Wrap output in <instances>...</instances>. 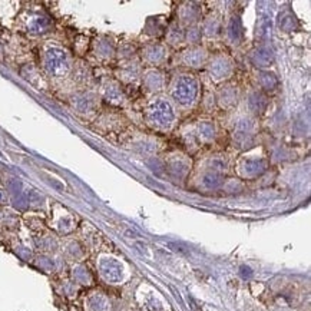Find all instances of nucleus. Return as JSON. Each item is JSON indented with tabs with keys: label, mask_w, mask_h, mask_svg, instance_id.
<instances>
[{
	"label": "nucleus",
	"mask_w": 311,
	"mask_h": 311,
	"mask_svg": "<svg viewBox=\"0 0 311 311\" xmlns=\"http://www.w3.org/2000/svg\"><path fill=\"white\" fill-rule=\"evenodd\" d=\"M172 95L181 105H191L198 95V82L188 75L181 76L175 83Z\"/></svg>",
	"instance_id": "1"
},
{
	"label": "nucleus",
	"mask_w": 311,
	"mask_h": 311,
	"mask_svg": "<svg viewBox=\"0 0 311 311\" xmlns=\"http://www.w3.org/2000/svg\"><path fill=\"white\" fill-rule=\"evenodd\" d=\"M148 116H149V121L152 124L155 126H160V128H167L175 119L174 109L169 105V102L164 100V99H158V100L152 102L149 111H148Z\"/></svg>",
	"instance_id": "2"
},
{
	"label": "nucleus",
	"mask_w": 311,
	"mask_h": 311,
	"mask_svg": "<svg viewBox=\"0 0 311 311\" xmlns=\"http://www.w3.org/2000/svg\"><path fill=\"white\" fill-rule=\"evenodd\" d=\"M46 69L55 76H62L68 71V61L63 50L52 49L46 55Z\"/></svg>",
	"instance_id": "3"
},
{
	"label": "nucleus",
	"mask_w": 311,
	"mask_h": 311,
	"mask_svg": "<svg viewBox=\"0 0 311 311\" xmlns=\"http://www.w3.org/2000/svg\"><path fill=\"white\" fill-rule=\"evenodd\" d=\"M102 273H103V277L109 281H118L122 277V268L118 266L115 261L109 260V261H103Z\"/></svg>",
	"instance_id": "4"
},
{
	"label": "nucleus",
	"mask_w": 311,
	"mask_h": 311,
	"mask_svg": "<svg viewBox=\"0 0 311 311\" xmlns=\"http://www.w3.org/2000/svg\"><path fill=\"white\" fill-rule=\"evenodd\" d=\"M228 71H230L228 63L224 62L222 59H220V61L215 63V65H213V68H211V72H214V75H217V78H222L224 75H227V72Z\"/></svg>",
	"instance_id": "5"
},
{
	"label": "nucleus",
	"mask_w": 311,
	"mask_h": 311,
	"mask_svg": "<svg viewBox=\"0 0 311 311\" xmlns=\"http://www.w3.org/2000/svg\"><path fill=\"white\" fill-rule=\"evenodd\" d=\"M202 61V55H201V52H192V54H189L188 52V56H187V62L191 63L192 66H198V63Z\"/></svg>",
	"instance_id": "6"
}]
</instances>
